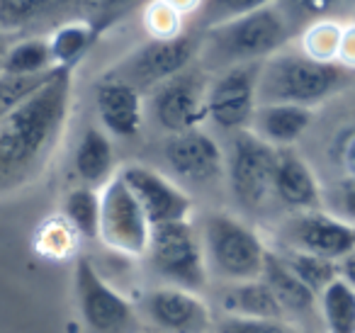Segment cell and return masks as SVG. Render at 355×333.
Here are the masks:
<instances>
[{
    "label": "cell",
    "mask_w": 355,
    "mask_h": 333,
    "mask_svg": "<svg viewBox=\"0 0 355 333\" xmlns=\"http://www.w3.org/2000/svg\"><path fill=\"white\" fill-rule=\"evenodd\" d=\"M71 105L73 71L56 69L0 122V195L27 187L46 171L69 127Z\"/></svg>",
    "instance_id": "obj_1"
},
{
    "label": "cell",
    "mask_w": 355,
    "mask_h": 333,
    "mask_svg": "<svg viewBox=\"0 0 355 333\" xmlns=\"http://www.w3.org/2000/svg\"><path fill=\"white\" fill-rule=\"evenodd\" d=\"M290 37V17L280 6H270L202 30L198 59L205 69L212 71L261 64L285 49Z\"/></svg>",
    "instance_id": "obj_2"
},
{
    "label": "cell",
    "mask_w": 355,
    "mask_h": 333,
    "mask_svg": "<svg viewBox=\"0 0 355 333\" xmlns=\"http://www.w3.org/2000/svg\"><path fill=\"white\" fill-rule=\"evenodd\" d=\"M350 71L338 64H326L304 51L282 49L261 64L258 74V105L290 103L316 108L345 88Z\"/></svg>",
    "instance_id": "obj_3"
},
{
    "label": "cell",
    "mask_w": 355,
    "mask_h": 333,
    "mask_svg": "<svg viewBox=\"0 0 355 333\" xmlns=\"http://www.w3.org/2000/svg\"><path fill=\"white\" fill-rule=\"evenodd\" d=\"M198 231L209 275L224 284L261 278L268 246L251 224L227 212H209L202 216Z\"/></svg>",
    "instance_id": "obj_4"
},
{
    "label": "cell",
    "mask_w": 355,
    "mask_h": 333,
    "mask_svg": "<svg viewBox=\"0 0 355 333\" xmlns=\"http://www.w3.org/2000/svg\"><path fill=\"white\" fill-rule=\"evenodd\" d=\"M144 258L163 284L202 292L209 282L202 239L190 219L153 226Z\"/></svg>",
    "instance_id": "obj_5"
},
{
    "label": "cell",
    "mask_w": 355,
    "mask_h": 333,
    "mask_svg": "<svg viewBox=\"0 0 355 333\" xmlns=\"http://www.w3.org/2000/svg\"><path fill=\"white\" fill-rule=\"evenodd\" d=\"M277 148L251 129L234 132L224 148V180L234 202L246 212H258L272 197Z\"/></svg>",
    "instance_id": "obj_6"
},
{
    "label": "cell",
    "mask_w": 355,
    "mask_h": 333,
    "mask_svg": "<svg viewBox=\"0 0 355 333\" xmlns=\"http://www.w3.org/2000/svg\"><path fill=\"white\" fill-rule=\"evenodd\" d=\"M73 297L88 333H139V316L129 299L103 278L90 258L76 260Z\"/></svg>",
    "instance_id": "obj_7"
},
{
    "label": "cell",
    "mask_w": 355,
    "mask_h": 333,
    "mask_svg": "<svg viewBox=\"0 0 355 333\" xmlns=\"http://www.w3.org/2000/svg\"><path fill=\"white\" fill-rule=\"evenodd\" d=\"M200 51V35H183L171 37V40H148L146 44L137 46L132 54H127L107 76L119 78L137 88L139 93H151L168 78L178 76L180 71L190 69L198 59Z\"/></svg>",
    "instance_id": "obj_8"
},
{
    "label": "cell",
    "mask_w": 355,
    "mask_h": 333,
    "mask_svg": "<svg viewBox=\"0 0 355 333\" xmlns=\"http://www.w3.org/2000/svg\"><path fill=\"white\" fill-rule=\"evenodd\" d=\"M151 221L122 176H114L100 187V229L98 239L110 250L127 258H144L151 239Z\"/></svg>",
    "instance_id": "obj_9"
},
{
    "label": "cell",
    "mask_w": 355,
    "mask_h": 333,
    "mask_svg": "<svg viewBox=\"0 0 355 333\" xmlns=\"http://www.w3.org/2000/svg\"><path fill=\"white\" fill-rule=\"evenodd\" d=\"M207 83L202 69H185L148 93V112L168 134L198 129L207 119Z\"/></svg>",
    "instance_id": "obj_10"
},
{
    "label": "cell",
    "mask_w": 355,
    "mask_h": 333,
    "mask_svg": "<svg viewBox=\"0 0 355 333\" xmlns=\"http://www.w3.org/2000/svg\"><path fill=\"white\" fill-rule=\"evenodd\" d=\"M263 64V61H261ZM261 64H243L217 71L207 83V119L224 132L251 127L258 108V74Z\"/></svg>",
    "instance_id": "obj_11"
},
{
    "label": "cell",
    "mask_w": 355,
    "mask_h": 333,
    "mask_svg": "<svg viewBox=\"0 0 355 333\" xmlns=\"http://www.w3.org/2000/svg\"><path fill=\"white\" fill-rule=\"evenodd\" d=\"M119 176L141 205L151 226L190 219L193 197L178 185V180L158 173L156 168L141 166V163H129V166L119 168Z\"/></svg>",
    "instance_id": "obj_12"
},
{
    "label": "cell",
    "mask_w": 355,
    "mask_h": 333,
    "mask_svg": "<svg viewBox=\"0 0 355 333\" xmlns=\"http://www.w3.org/2000/svg\"><path fill=\"white\" fill-rule=\"evenodd\" d=\"M285 248L338 260L355 248V226L326 210L292 212L282 226Z\"/></svg>",
    "instance_id": "obj_13"
},
{
    "label": "cell",
    "mask_w": 355,
    "mask_h": 333,
    "mask_svg": "<svg viewBox=\"0 0 355 333\" xmlns=\"http://www.w3.org/2000/svg\"><path fill=\"white\" fill-rule=\"evenodd\" d=\"M141 309L148 323L161 333H209L214 323V314L202 294L171 284L151 289Z\"/></svg>",
    "instance_id": "obj_14"
},
{
    "label": "cell",
    "mask_w": 355,
    "mask_h": 333,
    "mask_svg": "<svg viewBox=\"0 0 355 333\" xmlns=\"http://www.w3.org/2000/svg\"><path fill=\"white\" fill-rule=\"evenodd\" d=\"M163 158L175 180L212 185L224 178V148L202 129L171 134L163 144Z\"/></svg>",
    "instance_id": "obj_15"
},
{
    "label": "cell",
    "mask_w": 355,
    "mask_h": 333,
    "mask_svg": "<svg viewBox=\"0 0 355 333\" xmlns=\"http://www.w3.org/2000/svg\"><path fill=\"white\" fill-rule=\"evenodd\" d=\"M272 197L292 212L324 210V190L314 168L292 146L277 148Z\"/></svg>",
    "instance_id": "obj_16"
},
{
    "label": "cell",
    "mask_w": 355,
    "mask_h": 333,
    "mask_svg": "<svg viewBox=\"0 0 355 333\" xmlns=\"http://www.w3.org/2000/svg\"><path fill=\"white\" fill-rule=\"evenodd\" d=\"M95 108L103 129L112 137L134 139L144 124V95L129 83L105 76L95 88Z\"/></svg>",
    "instance_id": "obj_17"
},
{
    "label": "cell",
    "mask_w": 355,
    "mask_h": 333,
    "mask_svg": "<svg viewBox=\"0 0 355 333\" xmlns=\"http://www.w3.org/2000/svg\"><path fill=\"white\" fill-rule=\"evenodd\" d=\"M261 280L272 289L277 304L285 311L287 321L297 323V326L311 331V318L319 316V294H314L282 260V255L277 250H268L266 265H263Z\"/></svg>",
    "instance_id": "obj_18"
},
{
    "label": "cell",
    "mask_w": 355,
    "mask_h": 333,
    "mask_svg": "<svg viewBox=\"0 0 355 333\" xmlns=\"http://www.w3.org/2000/svg\"><path fill=\"white\" fill-rule=\"evenodd\" d=\"M314 122V110L304 105L268 103L258 105L251 119V132L275 148L295 146Z\"/></svg>",
    "instance_id": "obj_19"
},
{
    "label": "cell",
    "mask_w": 355,
    "mask_h": 333,
    "mask_svg": "<svg viewBox=\"0 0 355 333\" xmlns=\"http://www.w3.org/2000/svg\"><path fill=\"white\" fill-rule=\"evenodd\" d=\"M219 307H222V314H227V316L282 318V321H287L285 311L277 304L272 289L261 278L224 284L222 294H219Z\"/></svg>",
    "instance_id": "obj_20"
},
{
    "label": "cell",
    "mask_w": 355,
    "mask_h": 333,
    "mask_svg": "<svg viewBox=\"0 0 355 333\" xmlns=\"http://www.w3.org/2000/svg\"><path fill=\"white\" fill-rule=\"evenodd\" d=\"M73 168L83 185L103 187L110 178H114V148L110 134L100 127H88L80 137L73 153Z\"/></svg>",
    "instance_id": "obj_21"
},
{
    "label": "cell",
    "mask_w": 355,
    "mask_h": 333,
    "mask_svg": "<svg viewBox=\"0 0 355 333\" xmlns=\"http://www.w3.org/2000/svg\"><path fill=\"white\" fill-rule=\"evenodd\" d=\"M319 316L326 333H355V289L336 278L319 294Z\"/></svg>",
    "instance_id": "obj_22"
},
{
    "label": "cell",
    "mask_w": 355,
    "mask_h": 333,
    "mask_svg": "<svg viewBox=\"0 0 355 333\" xmlns=\"http://www.w3.org/2000/svg\"><path fill=\"white\" fill-rule=\"evenodd\" d=\"M0 71L10 76H46L56 71L49 40L30 37V40H22L17 44L8 46L6 56L0 61Z\"/></svg>",
    "instance_id": "obj_23"
},
{
    "label": "cell",
    "mask_w": 355,
    "mask_h": 333,
    "mask_svg": "<svg viewBox=\"0 0 355 333\" xmlns=\"http://www.w3.org/2000/svg\"><path fill=\"white\" fill-rule=\"evenodd\" d=\"M95 40V27L90 22H66L59 30H54V35L49 37V49L51 59H54L56 69H76L80 59L88 54V49L93 46Z\"/></svg>",
    "instance_id": "obj_24"
},
{
    "label": "cell",
    "mask_w": 355,
    "mask_h": 333,
    "mask_svg": "<svg viewBox=\"0 0 355 333\" xmlns=\"http://www.w3.org/2000/svg\"><path fill=\"white\" fill-rule=\"evenodd\" d=\"M66 224L80 236V239L95 241L100 229V190L98 187L78 185L66 195L64 200Z\"/></svg>",
    "instance_id": "obj_25"
},
{
    "label": "cell",
    "mask_w": 355,
    "mask_h": 333,
    "mask_svg": "<svg viewBox=\"0 0 355 333\" xmlns=\"http://www.w3.org/2000/svg\"><path fill=\"white\" fill-rule=\"evenodd\" d=\"M282 255V260L287 263V268L306 284L314 294H321L336 278H338V268H336V260L321 258L314 253H304V250H277Z\"/></svg>",
    "instance_id": "obj_26"
},
{
    "label": "cell",
    "mask_w": 355,
    "mask_h": 333,
    "mask_svg": "<svg viewBox=\"0 0 355 333\" xmlns=\"http://www.w3.org/2000/svg\"><path fill=\"white\" fill-rule=\"evenodd\" d=\"M340 32H343V25L331 20V17L309 22V27H306L304 35H302V51L316 61L336 64L338 44H340Z\"/></svg>",
    "instance_id": "obj_27"
},
{
    "label": "cell",
    "mask_w": 355,
    "mask_h": 333,
    "mask_svg": "<svg viewBox=\"0 0 355 333\" xmlns=\"http://www.w3.org/2000/svg\"><path fill=\"white\" fill-rule=\"evenodd\" d=\"M275 3L277 0H202L200 10L195 12V22L200 25V30H207L219 22L263 10V8H270Z\"/></svg>",
    "instance_id": "obj_28"
},
{
    "label": "cell",
    "mask_w": 355,
    "mask_h": 333,
    "mask_svg": "<svg viewBox=\"0 0 355 333\" xmlns=\"http://www.w3.org/2000/svg\"><path fill=\"white\" fill-rule=\"evenodd\" d=\"M209 333H311L282 318H241V316H214Z\"/></svg>",
    "instance_id": "obj_29"
},
{
    "label": "cell",
    "mask_w": 355,
    "mask_h": 333,
    "mask_svg": "<svg viewBox=\"0 0 355 333\" xmlns=\"http://www.w3.org/2000/svg\"><path fill=\"white\" fill-rule=\"evenodd\" d=\"M54 74V71H51ZM51 74L46 76H10L0 71V122L12 112L20 103H25L37 88L46 83L51 78Z\"/></svg>",
    "instance_id": "obj_30"
},
{
    "label": "cell",
    "mask_w": 355,
    "mask_h": 333,
    "mask_svg": "<svg viewBox=\"0 0 355 333\" xmlns=\"http://www.w3.org/2000/svg\"><path fill=\"white\" fill-rule=\"evenodd\" d=\"M183 20L180 12H175L163 0H151L144 10V22L151 35V40H171V37L183 35Z\"/></svg>",
    "instance_id": "obj_31"
},
{
    "label": "cell",
    "mask_w": 355,
    "mask_h": 333,
    "mask_svg": "<svg viewBox=\"0 0 355 333\" xmlns=\"http://www.w3.org/2000/svg\"><path fill=\"white\" fill-rule=\"evenodd\" d=\"M321 190H324V210L355 226V180L336 178L331 185H321Z\"/></svg>",
    "instance_id": "obj_32"
},
{
    "label": "cell",
    "mask_w": 355,
    "mask_h": 333,
    "mask_svg": "<svg viewBox=\"0 0 355 333\" xmlns=\"http://www.w3.org/2000/svg\"><path fill=\"white\" fill-rule=\"evenodd\" d=\"M280 3H285L280 8L290 17V22H295V17L309 22L324 20L340 6V0H280Z\"/></svg>",
    "instance_id": "obj_33"
},
{
    "label": "cell",
    "mask_w": 355,
    "mask_h": 333,
    "mask_svg": "<svg viewBox=\"0 0 355 333\" xmlns=\"http://www.w3.org/2000/svg\"><path fill=\"white\" fill-rule=\"evenodd\" d=\"M44 8L46 0H0V25H22Z\"/></svg>",
    "instance_id": "obj_34"
},
{
    "label": "cell",
    "mask_w": 355,
    "mask_h": 333,
    "mask_svg": "<svg viewBox=\"0 0 355 333\" xmlns=\"http://www.w3.org/2000/svg\"><path fill=\"white\" fill-rule=\"evenodd\" d=\"M334 156L340 168L338 178H350V180H355V124L350 129H345V132L336 139Z\"/></svg>",
    "instance_id": "obj_35"
},
{
    "label": "cell",
    "mask_w": 355,
    "mask_h": 333,
    "mask_svg": "<svg viewBox=\"0 0 355 333\" xmlns=\"http://www.w3.org/2000/svg\"><path fill=\"white\" fill-rule=\"evenodd\" d=\"M336 64L343 66L345 71H355V22L353 25H343Z\"/></svg>",
    "instance_id": "obj_36"
},
{
    "label": "cell",
    "mask_w": 355,
    "mask_h": 333,
    "mask_svg": "<svg viewBox=\"0 0 355 333\" xmlns=\"http://www.w3.org/2000/svg\"><path fill=\"white\" fill-rule=\"evenodd\" d=\"M336 268H338V278L345 280L355 289V248L348 250L343 258L336 260Z\"/></svg>",
    "instance_id": "obj_37"
},
{
    "label": "cell",
    "mask_w": 355,
    "mask_h": 333,
    "mask_svg": "<svg viewBox=\"0 0 355 333\" xmlns=\"http://www.w3.org/2000/svg\"><path fill=\"white\" fill-rule=\"evenodd\" d=\"M137 3L139 0H98V10L107 17H114V15H122L124 10H129Z\"/></svg>",
    "instance_id": "obj_38"
},
{
    "label": "cell",
    "mask_w": 355,
    "mask_h": 333,
    "mask_svg": "<svg viewBox=\"0 0 355 333\" xmlns=\"http://www.w3.org/2000/svg\"><path fill=\"white\" fill-rule=\"evenodd\" d=\"M166 6H171L175 12H180L183 17H188V15H195V12L200 10V3L202 0H163Z\"/></svg>",
    "instance_id": "obj_39"
},
{
    "label": "cell",
    "mask_w": 355,
    "mask_h": 333,
    "mask_svg": "<svg viewBox=\"0 0 355 333\" xmlns=\"http://www.w3.org/2000/svg\"><path fill=\"white\" fill-rule=\"evenodd\" d=\"M71 3H80V0H46V8H51V6H71Z\"/></svg>",
    "instance_id": "obj_40"
},
{
    "label": "cell",
    "mask_w": 355,
    "mask_h": 333,
    "mask_svg": "<svg viewBox=\"0 0 355 333\" xmlns=\"http://www.w3.org/2000/svg\"><path fill=\"white\" fill-rule=\"evenodd\" d=\"M3 56H6V44L0 42V61H3Z\"/></svg>",
    "instance_id": "obj_41"
}]
</instances>
